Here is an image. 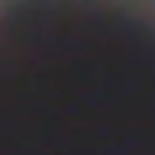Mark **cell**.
I'll list each match as a JSON object with an SVG mask.
<instances>
[{"label":"cell","instance_id":"obj_1","mask_svg":"<svg viewBox=\"0 0 155 155\" xmlns=\"http://www.w3.org/2000/svg\"><path fill=\"white\" fill-rule=\"evenodd\" d=\"M0 155H155V0H0Z\"/></svg>","mask_w":155,"mask_h":155}]
</instances>
